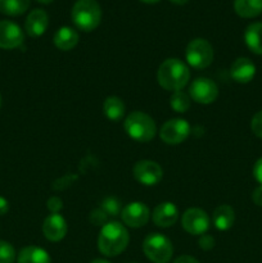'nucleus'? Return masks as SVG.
<instances>
[{
	"label": "nucleus",
	"mask_w": 262,
	"mask_h": 263,
	"mask_svg": "<svg viewBox=\"0 0 262 263\" xmlns=\"http://www.w3.org/2000/svg\"><path fill=\"white\" fill-rule=\"evenodd\" d=\"M128 241L130 235L127 229L117 221H110L100 229L98 236V249L104 256L116 257L127 248Z\"/></svg>",
	"instance_id": "nucleus-1"
},
{
	"label": "nucleus",
	"mask_w": 262,
	"mask_h": 263,
	"mask_svg": "<svg viewBox=\"0 0 262 263\" xmlns=\"http://www.w3.org/2000/svg\"><path fill=\"white\" fill-rule=\"evenodd\" d=\"M190 80V69L181 59L169 58L159 66L157 81L159 86L167 91H179L188 85Z\"/></svg>",
	"instance_id": "nucleus-2"
},
{
	"label": "nucleus",
	"mask_w": 262,
	"mask_h": 263,
	"mask_svg": "<svg viewBox=\"0 0 262 263\" xmlns=\"http://www.w3.org/2000/svg\"><path fill=\"white\" fill-rule=\"evenodd\" d=\"M126 134L138 143H148L156 136L157 126L153 118L140 110H134L123 122Z\"/></svg>",
	"instance_id": "nucleus-3"
},
{
	"label": "nucleus",
	"mask_w": 262,
	"mask_h": 263,
	"mask_svg": "<svg viewBox=\"0 0 262 263\" xmlns=\"http://www.w3.org/2000/svg\"><path fill=\"white\" fill-rule=\"evenodd\" d=\"M72 21L79 30L90 32L102 21V8L97 0H77L72 8Z\"/></svg>",
	"instance_id": "nucleus-4"
},
{
	"label": "nucleus",
	"mask_w": 262,
	"mask_h": 263,
	"mask_svg": "<svg viewBox=\"0 0 262 263\" xmlns=\"http://www.w3.org/2000/svg\"><path fill=\"white\" fill-rule=\"evenodd\" d=\"M143 252L149 261L154 263H169L174 254L171 240L162 234H149L143 243Z\"/></svg>",
	"instance_id": "nucleus-5"
},
{
	"label": "nucleus",
	"mask_w": 262,
	"mask_h": 263,
	"mask_svg": "<svg viewBox=\"0 0 262 263\" xmlns=\"http://www.w3.org/2000/svg\"><path fill=\"white\" fill-rule=\"evenodd\" d=\"M188 64L195 69H204L213 61V48L204 39H194L190 41L185 50Z\"/></svg>",
	"instance_id": "nucleus-6"
},
{
	"label": "nucleus",
	"mask_w": 262,
	"mask_h": 263,
	"mask_svg": "<svg viewBox=\"0 0 262 263\" xmlns=\"http://www.w3.org/2000/svg\"><path fill=\"white\" fill-rule=\"evenodd\" d=\"M190 135V125L182 118H172L166 121L159 130V138L169 145L181 144Z\"/></svg>",
	"instance_id": "nucleus-7"
},
{
	"label": "nucleus",
	"mask_w": 262,
	"mask_h": 263,
	"mask_svg": "<svg viewBox=\"0 0 262 263\" xmlns=\"http://www.w3.org/2000/svg\"><path fill=\"white\" fill-rule=\"evenodd\" d=\"M189 97L198 104H211L218 97V87L207 77H198L190 84Z\"/></svg>",
	"instance_id": "nucleus-8"
},
{
	"label": "nucleus",
	"mask_w": 262,
	"mask_h": 263,
	"mask_svg": "<svg viewBox=\"0 0 262 263\" xmlns=\"http://www.w3.org/2000/svg\"><path fill=\"white\" fill-rule=\"evenodd\" d=\"M134 177L138 182L145 186H154L159 184L163 177V170L157 162L151 159H143L136 162L133 168Z\"/></svg>",
	"instance_id": "nucleus-9"
},
{
	"label": "nucleus",
	"mask_w": 262,
	"mask_h": 263,
	"mask_svg": "<svg viewBox=\"0 0 262 263\" xmlns=\"http://www.w3.org/2000/svg\"><path fill=\"white\" fill-rule=\"evenodd\" d=\"M210 217L200 208H189L184 212L181 226L190 235H204L210 229Z\"/></svg>",
	"instance_id": "nucleus-10"
},
{
	"label": "nucleus",
	"mask_w": 262,
	"mask_h": 263,
	"mask_svg": "<svg viewBox=\"0 0 262 263\" xmlns=\"http://www.w3.org/2000/svg\"><path fill=\"white\" fill-rule=\"evenodd\" d=\"M121 218L126 226L133 229L143 228L151 218V211L144 203L133 202L122 208Z\"/></svg>",
	"instance_id": "nucleus-11"
},
{
	"label": "nucleus",
	"mask_w": 262,
	"mask_h": 263,
	"mask_svg": "<svg viewBox=\"0 0 262 263\" xmlns=\"http://www.w3.org/2000/svg\"><path fill=\"white\" fill-rule=\"evenodd\" d=\"M23 40L25 35L17 23L12 21H0V48L7 50L20 48Z\"/></svg>",
	"instance_id": "nucleus-12"
},
{
	"label": "nucleus",
	"mask_w": 262,
	"mask_h": 263,
	"mask_svg": "<svg viewBox=\"0 0 262 263\" xmlns=\"http://www.w3.org/2000/svg\"><path fill=\"white\" fill-rule=\"evenodd\" d=\"M67 230H68V226H67L66 220L59 213H50L44 220L43 233L49 241H53V243L61 241L67 235Z\"/></svg>",
	"instance_id": "nucleus-13"
},
{
	"label": "nucleus",
	"mask_w": 262,
	"mask_h": 263,
	"mask_svg": "<svg viewBox=\"0 0 262 263\" xmlns=\"http://www.w3.org/2000/svg\"><path fill=\"white\" fill-rule=\"evenodd\" d=\"M177 218H179V210L171 202L159 203L153 210V213H152V220H153L154 225L162 229L174 226L176 223Z\"/></svg>",
	"instance_id": "nucleus-14"
},
{
	"label": "nucleus",
	"mask_w": 262,
	"mask_h": 263,
	"mask_svg": "<svg viewBox=\"0 0 262 263\" xmlns=\"http://www.w3.org/2000/svg\"><path fill=\"white\" fill-rule=\"evenodd\" d=\"M230 76L238 84H248L256 76V66L249 58L240 57L231 64Z\"/></svg>",
	"instance_id": "nucleus-15"
},
{
	"label": "nucleus",
	"mask_w": 262,
	"mask_h": 263,
	"mask_svg": "<svg viewBox=\"0 0 262 263\" xmlns=\"http://www.w3.org/2000/svg\"><path fill=\"white\" fill-rule=\"evenodd\" d=\"M49 25V17L45 10L35 9L27 15L25 22V30L31 37H40L45 33Z\"/></svg>",
	"instance_id": "nucleus-16"
},
{
	"label": "nucleus",
	"mask_w": 262,
	"mask_h": 263,
	"mask_svg": "<svg viewBox=\"0 0 262 263\" xmlns=\"http://www.w3.org/2000/svg\"><path fill=\"white\" fill-rule=\"evenodd\" d=\"M79 33L74 28L68 27V26H63L59 28L54 35V45L62 51H69L79 44Z\"/></svg>",
	"instance_id": "nucleus-17"
},
{
	"label": "nucleus",
	"mask_w": 262,
	"mask_h": 263,
	"mask_svg": "<svg viewBox=\"0 0 262 263\" xmlns=\"http://www.w3.org/2000/svg\"><path fill=\"white\" fill-rule=\"evenodd\" d=\"M213 225L217 230L220 231H228L233 228L234 222H235V212H234L233 207L229 204H221L213 211L212 216Z\"/></svg>",
	"instance_id": "nucleus-18"
},
{
	"label": "nucleus",
	"mask_w": 262,
	"mask_h": 263,
	"mask_svg": "<svg viewBox=\"0 0 262 263\" xmlns=\"http://www.w3.org/2000/svg\"><path fill=\"white\" fill-rule=\"evenodd\" d=\"M244 41L252 53L262 55V22H254L247 27Z\"/></svg>",
	"instance_id": "nucleus-19"
},
{
	"label": "nucleus",
	"mask_w": 262,
	"mask_h": 263,
	"mask_svg": "<svg viewBox=\"0 0 262 263\" xmlns=\"http://www.w3.org/2000/svg\"><path fill=\"white\" fill-rule=\"evenodd\" d=\"M18 263H51L48 252L39 247L30 246L20 252L17 258Z\"/></svg>",
	"instance_id": "nucleus-20"
},
{
	"label": "nucleus",
	"mask_w": 262,
	"mask_h": 263,
	"mask_svg": "<svg viewBox=\"0 0 262 263\" xmlns=\"http://www.w3.org/2000/svg\"><path fill=\"white\" fill-rule=\"evenodd\" d=\"M234 9L241 18H254L262 13V0H235Z\"/></svg>",
	"instance_id": "nucleus-21"
},
{
	"label": "nucleus",
	"mask_w": 262,
	"mask_h": 263,
	"mask_svg": "<svg viewBox=\"0 0 262 263\" xmlns=\"http://www.w3.org/2000/svg\"><path fill=\"white\" fill-rule=\"evenodd\" d=\"M103 110H104V115L108 120L118 122L125 116L126 107L122 99H120L118 97H108L103 104Z\"/></svg>",
	"instance_id": "nucleus-22"
},
{
	"label": "nucleus",
	"mask_w": 262,
	"mask_h": 263,
	"mask_svg": "<svg viewBox=\"0 0 262 263\" xmlns=\"http://www.w3.org/2000/svg\"><path fill=\"white\" fill-rule=\"evenodd\" d=\"M30 7V0H0V13L7 15H21Z\"/></svg>",
	"instance_id": "nucleus-23"
},
{
	"label": "nucleus",
	"mask_w": 262,
	"mask_h": 263,
	"mask_svg": "<svg viewBox=\"0 0 262 263\" xmlns=\"http://www.w3.org/2000/svg\"><path fill=\"white\" fill-rule=\"evenodd\" d=\"M190 103H192V99H190L189 94H186L182 90L174 91L170 98V105L176 113L188 112L190 108Z\"/></svg>",
	"instance_id": "nucleus-24"
},
{
	"label": "nucleus",
	"mask_w": 262,
	"mask_h": 263,
	"mask_svg": "<svg viewBox=\"0 0 262 263\" xmlns=\"http://www.w3.org/2000/svg\"><path fill=\"white\" fill-rule=\"evenodd\" d=\"M100 208L107 213L108 217H117V216H121V212H122L120 200L115 197L105 198L100 204Z\"/></svg>",
	"instance_id": "nucleus-25"
},
{
	"label": "nucleus",
	"mask_w": 262,
	"mask_h": 263,
	"mask_svg": "<svg viewBox=\"0 0 262 263\" xmlns=\"http://www.w3.org/2000/svg\"><path fill=\"white\" fill-rule=\"evenodd\" d=\"M15 251L8 241L0 240V263H14Z\"/></svg>",
	"instance_id": "nucleus-26"
},
{
	"label": "nucleus",
	"mask_w": 262,
	"mask_h": 263,
	"mask_svg": "<svg viewBox=\"0 0 262 263\" xmlns=\"http://www.w3.org/2000/svg\"><path fill=\"white\" fill-rule=\"evenodd\" d=\"M90 222L95 226H104L108 222V215L102 210V208H97V210L91 211L89 216Z\"/></svg>",
	"instance_id": "nucleus-27"
},
{
	"label": "nucleus",
	"mask_w": 262,
	"mask_h": 263,
	"mask_svg": "<svg viewBox=\"0 0 262 263\" xmlns=\"http://www.w3.org/2000/svg\"><path fill=\"white\" fill-rule=\"evenodd\" d=\"M251 128L252 133H253L257 138L262 139V110L257 112L256 115L252 117Z\"/></svg>",
	"instance_id": "nucleus-28"
},
{
	"label": "nucleus",
	"mask_w": 262,
	"mask_h": 263,
	"mask_svg": "<svg viewBox=\"0 0 262 263\" xmlns=\"http://www.w3.org/2000/svg\"><path fill=\"white\" fill-rule=\"evenodd\" d=\"M46 207L51 213H59V211L63 208V202L59 197H51L46 202Z\"/></svg>",
	"instance_id": "nucleus-29"
},
{
	"label": "nucleus",
	"mask_w": 262,
	"mask_h": 263,
	"mask_svg": "<svg viewBox=\"0 0 262 263\" xmlns=\"http://www.w3.org/2000/svg\"><path fill=\"white\" fill-rule=\"evenodd\" d=\"M199 248L203 249V251H211V249L215 247V239L211 235H200L199 238Z\"/></svg>",
	"instance_id": "nucleus-30"
},
{
	"label": "nucleus",
	"mask_w": 262,
	"mask_h": 263,
	"mask_svg": "<svg viewBox=\"0 0 262 263\" xmlns=\"http://www.w3.org/2000/svg\"><path fill=\"white\" fill-rule=\"evenodd\" d=\"M253 176L259 185H262V157L256 161L253 166Z\"/></svg>",
	"instance_id": "nucleus-31"
},
{
	"label": "nucleus",
	"mask_w": 262,
	"mask_h": 263,
	"mask_svg": "<svg viewBox=\"0 0 262 263\" xmlns=\"http://www.w3.org/2000/svg\"><path fill=\"white\" fill-rule=\"evenodd\" d=\"M252 200L256 205L262 207V185H258L252 193Z\"/></svg>",
	"instance_id": "nucleus-32"
},
{
	"label": "nucleus",
	"mask_w": 262,
	"mask_h": 263,
	"mask_svg": "<svg viewBox=\"0 0 262 263\" xmlns=\"http://www.w3.org/2000/svg\"><path fill=\"white\" fill-rule=\"evenodd\" d=\"M174 263H200L197 258L192 256H188V254H184V256H180L175 259Z\"/></svg>",
	"instance_id": "nucleus-33"
},
{
	"label": "nucleus",
	"mask_w": 262,
	"mask_h": 263,
	"mask_svg": "<svg viewBox=\"0 0 262 263\" xmlns=\"http://www.w3.org/2000/svg\"><path fill=\"white\" fill-rule=\"evenodd\" d=\"M8 211H9V203L5 198L0 197V216L7 215Z\"/></svg>",
	"instance_id": "nucleus-34"
},
{
	"label": "nucleus",
	"mask_w": 262,
	"mask_h": 263,
	"mask_svg": "<svg viewBox=\"0 0 262 263\" xmlns=\"http://www.w3.org/2000/svg\"><path fill=\"white\" fill-rule=\"evenodd\" d=\"M170 2L174 3V4H176V5H184V4H186L189 0H170Z\"/></svg>",
	"instance_id": "nucleus-35"
},
{
	"label": "nucleus",
	"mask_w": 262,
	"mask_h": 263,
	"mask_svg": "<svg viewBox=\"0 0 262 263\" xmlns=\"http://www.w3.org/2000/svg\"><path fill=\"white\" fill-rule=\"evenodd\" d=\"M90 263H110V262H109V261H107V259L97 258V259H94V261H91Z\"/></svg>",
	"instance_id": "nucleus-36"
},
{
	"label": "nucleus",
	"mask_w": 262,
	"mask_h": 263,
	"mask_svg": "<svg viewBox=\"0 0 262 263\" xmlns=\"http://www.w3.org/2000/svg\"><path fill=\"white\" fill-rule=\"evenodd\" d=\"M140 2L146 3V4H154V3H158L161 2V0H140Z\"/></svg>",
	"instance_id": "nucleus-37"
},
{
	"label": "nucleus",
	"mask_w": 262,
	"mask_h": 263,
	"mask_svg": "<svg viewBox=\"0 0 262 263\" xmlns=\"http://www.w3.org/2000/svg\"><path fill=\"white\" fill-rule=\"evenodd\" d=\"M36 2L38 3H40V4H50L51 2H53V0H36Z\"/></svg>",
	"instance_id": "nucleus-38"
},
{
	"label": "nucleus",
	"mask_w": 262,
	"mask_h": 263,
	"mask_svg": "<svg viewBox=\"0 0 262 263\" xmlns=\"http://www.w3.org/2000/svg\"><path fill=\"white\" fill-rule=\"evenodd\" d=\"M0 107H2V95H0Z\"/></svg>",
	"instance_id": "nucleus-39"
}]
</instances>
